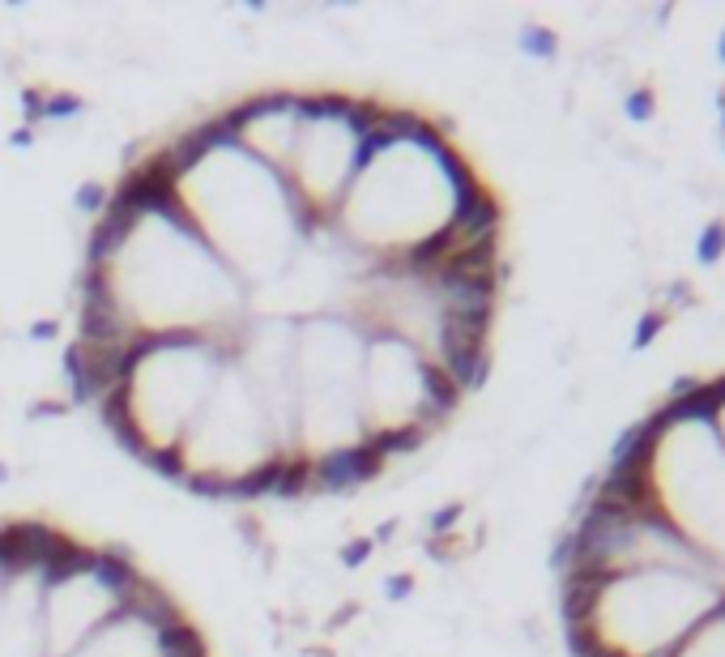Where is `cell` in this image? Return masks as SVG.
I'll return each instance as SVG.
<instances>
[{"label":"cell","instance_id":"1","mask_svg":"<svg viewBox=\"0 0 725 657\" xmlns=\"http://www.w3.org/2000/svg\"><path fill=\"white\" fill-rule=\"evenodd\" d=\"M610 474L627 478L640 500L725 576V440L708 419L704 384L657 410L615 453Z\"/></svg>","mask_w":725,"mask_h":657},{"label":"cell","instance_id":"2","mask_svg":"<svg viewBox=\"0 0 725 657\" xmlns=\"http://www.w3.org/2000/svg\"><path fill=\"white\" fill-rule=\"evenodd\" d=\"M725 606V576L636 568L602 581L563 576V623L576 657H670Z\"/></svg>","mask_w":725,"mask_h":657},{"label":"cell","instance_id":"3","mask_svg":"<svg viewBox=\"0 0 725 657\" xmlns=\"http://www.w3.org/2000/svg\"><path fill=\"white\" fill-rule=\"evenodd\" d=\"M231 342L222 333H158V346L120 384L124 406L150 448H180L214 393Z\"/></svg>","mask_w":725,"mask_h":657},{"label":"cell","instance_id":"4","mask_svg":"<svg viewBox=\"0 0 725 657\" xmlns=\"http://www.w3.org/2000/svg\"><path fill=\"white\" fill-rule=\"evenodd\" d=\"M180 453L188 466V483H231V478H244L282 453L265 410L235 359L222 363L214 393L205 397Z\"/></svg>","mask_w":725,"mask_h":657},{"label":"cell","instance_id":"5","mask_svg":"<svg viewBox=\"0 0 725 657\" xmlns=\"http://www.w3.org/2000/svg\"><path fill=\"white\" fill-rule=\"evenodd\" d=\"M239 116V146L252 158H261L273 171H290V158H295L299 133H303V94L290 90H269V94H252V99L235 103Z\"/></svg>","mask_w":725,"mask_h":657},{"label":"cell","instance_id":"6","mask_svg":"<svg viewBox=\"0 0 725 657\" xmlns=\"http://www.w3.org/2000/svg\"><path fill=\"white\" fill-rule=\"evenodd\" d=\"M0 657H47L43 589L35 576H9L0 594Z\"/></svg>","mask_w":725,"mask_h":657},{"label":"cell","instance_id":"7","mask_svg":"<svg viewBox=\"0 0 725 657\" xmlns=\"http://www.w3.org/2000/svg\"><path fill=\"white\" fill-rule=\"evenodd\" d=\"M308 495H346V491H359L367 483L389 470L372 444H346V448H329L320 457H308Z\"/></svg>","mask_w":725,"mask_h":657},{"label":"cell","instance_id":"8","mask_svg":"<svg viewBox=\"0 0 725 657\" xmlns=\"http://www.w3.org/2000/svg\"><path fill=\"white\" fill-rule=\"evenodd\" d=\"M167 628L163 623L141 619L133 611H120V615H111L86 645H77L69 657H167Z\"/></svg>","mask_w":725,"mask_h":657},{"label":"cell","instance_id":"9","mask_svg":"<svg viewBox=\"0 0 725 657\" xmlns=\"http://www.w3.org/2000/svg\"><path fill=\"white\" fill-rule=\"evenodd\" d=\"M431 440V431H423L418 423H401V427H380V431H372L367 436V444L376 448V453L384 457V461H397V457H410V453H418Z\"/></svg>","mask_w":725,"mask_h":657},{"label":"cell","instance_id":"10","mask_svg":"<svg viewBox=\"0 0 725 657\" xmlns=\"http://www.w3.org/2000/svg\"><path fill=\"white\" fill-rule=\"evenodd\" d=\"M670 657H725V606L717 615H708Z\"/></svg>","mask_w":725,"mask_h":657},{"label":"cell","instance_id":"11","mask_svg":"<svg viewBox=\"0 0 725 657\" xmlns=\"http://www.w3.org/2000/svg\"><path fill=\"white\" fill-rule=\"evenodd\" d=\"M107 197H111L107 184H82V188L73 192V205H77V210H86V214H103L107 210Z\"/></svg>","mask_w":725,"mask_h":657},{"label":"cell","instance_id":"12","mask_svg":"<svg viewBox=\"0 0 725 657\" xmlns=\"http://www.w3.org/2000/svg\"><path fill=\"white\" fill-rule=\"evenodd\" d=\"M704 389H708V419H713L717 436L725 440V376L721 380H704Z\"/></svg>","mask_w":725,"mask_h":657},{"label":"cell","instance_id":"13","mask_svg":"<svg viewBox=\"0 0 725 657\" xmlns=\"http://www.w3.org/2000/svg\"><path fill=\"white\" fill-rule=\"evenodd\" d=\"M372 551H376V538H354V542H346V547H342V564L346 568H363L367 559H372Z\"/></svg>","mask_w":725,"mask_h":657},{"label":"cell","instance_id":"14","mask_svg":"<svg viewBox=\"0 0 725 657\" xmlns=\"http://www.w3.org/2000/svg\"><path fill=\"white\" fill-rule=\"evenodd\" d=\"M384 598H389V602L410 598V576H406V572H393L389 581H384Z\"/></svg>","mask_w":725,"mask_h":657},{"label":"cell","instance_id":"15","mask_svg":"<svg viewBox=\"0 0 725 657\" xmlns=\"http://www.w3.org/2000/svg\"><path fill=\"white\" fill-rule=\"evenodd\" d=\"M30 333H35V338H56V325H52V320H39Z\"/></svg>","mask_w":725,"mask_h":657},{"label":"cell","instance_id":"16","mask_svg":"<svg viewBox=\"0 0 725 657\" xmlns=\"http://www.w3.org/2000/svg\"><path fill=\"white\" fill-rule=\"evenodd\" d=\"M5 581H9V576H5V572H0V594H5Z\"/></svg>","mask_w":725,"mask_h":657},{"label":"cell","instance_id":"17","mask_svg":"<svg viewBox=\"0 0 725 657\" xmlns=\"http://www.w3.org/2000/svg\"><path fill=\"white\" fill-rule=\"evenodd\" d=\"M5 478H9V470H5V466H0V483H5Z\"/></svg>","mask_w":725,"mask_h":657}]
</instances>
